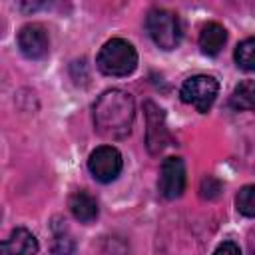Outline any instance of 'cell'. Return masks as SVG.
<instances>
[{
  "label": "cell",
  "mask_w": 255,
  "mask_h": 255,
  "mask_svg": "<svg viewBox=\"0 0 255 255\" xmlns=\"http://www.w3.org/2000/svg\"><path fill=\"white\" fill-rule=\"evenodd\" d=\"M133 98L124 90H108L94 104V124L100 135L122 139L133 124Z\"/></svg>",
  "instance_id": "6da1fadb"
},
{
  "label": "cell",
  "mask_w": 255,
  "mask_h": 255,
  "mask_svg": "<svg viewBox=\"0 0 255 255\" xmlns=\"http://www.w3.org/2000/svg\"><path fill=\"white\" fill-rule=\"evenodd\" d=\"M96 64H98V70L102 74L122 78V76H128L135 70L137 52L128 40L112 38L102 46V50L96 58Z\"/></svg>",
  "instance_id": "7a4b0ae2"
},
{
  "label": "cell",
  "mask_w": 255,
  "mask_h": 255,
  "mask_svg": "<svg viewBox=\"0 0 255 255\" xmlns=\"http://www.w3.org/2000/svg\"><path fill=\"white\" fill-rule=\"evenodd\" d=\"M145 30L155 46L161 50H173L181 42V22L179 18L163 8H155L145 18Z\"/></svg>",
  "instance_id": "3957f363"
},
{
  "label": "cell",
  "mask_w": 255,
  "mask_h": 255,
  "mask_svg": "<svg viewBox=\"0 0 255 255\" xmlns=\"http://www.w3.org/2000/svg\"><path fill=\"white\" fill-rule=\"evenodd\" d=\"M217 92H219V84L213 76H205V74H199V76H191L187 78L183 84H181V90H179V96H181V102L183 104H189L193 106L197 112L205 114L215 98H217Z\"/></svg>",
  "instance_id": "277c9868"
},
{
  "label": "cell",
  "mask_w": 255,
  "mask_h": 255,
  "mask_svg": "<svg viewBox=\"0 0 255 255\" xmlns=\"http://www.w3.org/2000/svg\"><path fill=\"white\" fill-rule=\"evenodd\" d=\"M88 169L100 183H110L122 171V153L114 145H100L90 153Z\"/></svg>",
  "instance_id": "5b68a950"
},
{
  "label": "cell",
  "mask_w": 255,
  "mask_h": 255,
  "mask_svg": "<svg viewBox=\"0 0 255 255\" xmlns=\"http://www.w3.org/2000/svg\"><path fill=\"white\" fill-rule=\"evenodd\" d=\"M18 48L22 52L24 58L28 60H42L48 56L50 50V40H48V32L42 24H26L20 28L18 32Z\"/></svg>",
  "instance_id": "8992f818"
},
{
  "label": "cell",
  "mask_w": 255,
  "mask_h": 255,
  "mask_svg": "<svg viewBox=\"0 0 255 255\" xmlns=\"http://www.w3.org/2000/svg\"><path fill=\"white\" fill-rule=\"evenodd\" d=\"M185 191V163L181 157H167L159 169V193L165 199H177Z\"/></svg>",
  "instance_id": "52a82bcc"
},
{
  "label": "cell",
  "mask_w": 255,
  "mask_h": 255,
  "mask_svg": "<svg viewBox=\"0 0 255 255\" xmlns=\"http://www.w3.org/2000/svg\"><path fill=\"white\" fill-rule=\"evenodd\" d=\"M145 120H147V131H145L147 149L151 153H159L165 147V143L169 141V135H167V128H165L161 110L151 102H145Z\"/></svg>",
  "instance_id": "ba28073f"
},
{
  "label": "cell",
  "mask_w": 255,
  "mask_h": 255,
  "mask_svg": "<svg viewBox=\"0 0 255 255\" xmlns=\"http://www.w3.org/2000/svg\"><path fill=\"white\" fill-rule=\"evenodd\" d=\"M38 253V239L32 231L24 227H16L8 239L0 245V255H36Z\"/></svg>",
  "instance_id": "9c48e42d"
},
{
  "label": "cell",
  "mask_w": 255,
  "mask_h": 255,
  "mask_svg": "<svg viewBox=\"0 0 255 255\" xmlns=\"http://www.w3.org/2000/svg\"><path fill=\"white\" fill-rule=\"evenodd\" d=\"M227 42V32L221 24L217 22H209L203 26L201 34H199V48L203 54L207 56H217L221 52V48Z\"/></svg>",
  "instance_id": "30bf717a"
},
{
  "label": "cell",
  "mask_w": 255,
  "mask_h": 255,
  "mask_svg": "<svg viewBox=\"0 0 255 255\" xmlns=\"http://www.w3.org/2000/svg\"><path fill=\"white\" fill-rule=\"evenodd\" d=\"M70 211L80 223H90L98 217V201L86 191H76L70 197Z\"/></svg>",
  "instance_id": "8fae6325"
},
{
  "label": "cell",
  "mask_w": 255,
  "mask_h": 255,
  "mask_svg": "<svg viewBox=\"0 0 255 255\" xmlns=\"http://www.w3.org/2000/svg\"><path fill=\"white\" fill-rule=\"evenodd\" d=\"M229 104L237 112H255V80L239 82L231 92Z\"/></svg>",
  "instance_id": "7c38bea8"
},
{
  "label": "cell",
  "mask_w": 255,
  "mask_h": 255,
  "mask_svg": "<svg viewBox=\"0 0 255 255\" xmlns=\"http://www.w3.org/2000/svg\"><path fill=\"white\" fill-rule=\"evenodd\" d=\"M235 64L245 72H255V38H247L235 48Z\"/></svg>",
  "instance_id": "4fadbf2b"
},
{
  "label": "cell",
  "mask_w": 255,
  "mask_h": 255,
  "mask_svg": "<svg viewBox=\"0 0 255 255\" xmlns=\"http://www.w3.org/2000/svg\"><path fill=\"white\" fill-rule=\"evenodd\" d=\"M74 239L68 233L66 227H54V241H52V253L54 255H74Z\"/></svg>",
  "instance_id": "5bb4252c"
},
{
  "label": "cell",
  "mask_w": 255,
  "mask_h": 255,
  "mask_svg": "<svg viewBox=\"0 0 255 255\" xmlns=\"http://www.w3.org/2000/svg\"><path fill=\"white\" fill-rule=\"evenodd\" d=\"M237 211L245 217H255V185H245L235 197Z\"/></svg>",
  "instance_id": "9a60e30c"
},
{
  "label": "cell",
  "mask_w": 255,
  "mask_h": 255,
  "mask_svg": "<svg viewBox=\"0 0 255 255\" xmlns=\"http://www.w3.org/2000/svg\"><path fill=\"white\" fill-rule=\"evenodd\" d=\"M221 193V183L215 177H205L201 181V195L207 199H215Z\"/></svg>",
  "instance_id": "2e32d148"
},
{
  "label": "cell",
  "mask_w": 255,
  "mask_h": 255,
  "mask_svg": "<svg viewBox=\"0 0 255 255\" xmlns=\"http://www.w3.org/2000/svg\"><path fill=\"white\" fill-rule=\"evenodd\" d=\"M213 255H241V249L233 241H223L221 245H217V249L213 251Z\"/></svg>",
  "instance_id": "e0dca14e"
}]
</instances>
